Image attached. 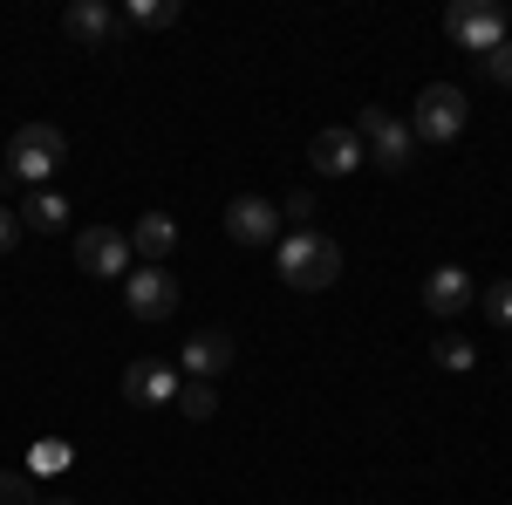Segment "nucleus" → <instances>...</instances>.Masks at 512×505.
Here are the masks:
<instances>
[{"label":"nucleus","mask_w":512,"mask_h":505,"mask_svg":"<svg viewBox=\"0 0 512 505\" xmlns=\"http://www.w3.org/2000/svg\"><path fill=\"white\" fill-rule=\"evenodd\" d=\"M424 308H431L437 321H458V314L472 308V273H465V267H437V273H424Z\"/></svg>","instance_id":"nucleus-13"},{"label":"nucleus","mask_w":512,"mask_h":505,"mask_svg":"<svg viewBox=\"0 0 512 505\" xmlns=\"http://www.w3.org/2000/svg\"><path fill=\"white\" fill-rule=\"evenodd\" d=\"M0 505H41L35 471H0Z\"/></svg>","instance_id":"nucleus-18"},{"label":"nucleus","mask_w":512,"mask_h":505,"mask_svg":"<svg viewBox=\"0 0 512 505\" xmlns=\"http://www.w3.org/2000/svg\"><path fill=\"white\" fill-rule=\"evenodd\" d=\"M308 164L328 171V178H349L355 164H362V137L342 130V123H328V130H315V144H308Z\"/></svg>","instance_id":"nucleus-12"},{"label":"nucleus","mask_w":512,"mask_h":505,"mask_svg":"<svg viewBox=\"0 0 512 505\" xmlns=\"http://www.w3.org/2000/svg\"><path fill=\"white\" fill-rule=\"evenodd\" d=\"M485 321H492V328H512V280H492V294H485Z\"/></svg>","instance_id":"nucleus-21"},{"label":"nucleus","mask_w":512,"mask_h":505,"mask_svg":"<svg viewBox=\"0 0 512 505\" xmlns=\"http://www.w3.org/2000/svg\"><path fill=\"white\" fill-rule=\"evenodd\" d=\"M14 239H21V212H7V205H0V253H7Z\"/></svg>","instance_id":"nucleus-23"},{"label":"nucleus","mask_w":512,"mask_h":505,"mask_svg":"<svg viewBox=\"0 0 512 505\" xmlns=\"http://www.w3.org/2000/svg\"><path fill=\"white\" fill-rule=\"evenodd\" d=\"M431 355H437V369H451V376H472V369H478V349H472V335H458V328H444Z\"/></svg>","instance_id":"nucleus-16"},{"label":"nucleus","mask_w":512,"mask_h":505,"mask_svg":"<svg viewBox=\"0 0 512 505\" xmlns=\"http://www.w3.org/2000/svg\"><path fill=\"white\" fill-rule=\"evenodd\" d=\"M178 389H185V376H178L171 362H158V355H144V362L123 369V396H130L137 410H164V403H178Z\"/></svg>","instance_id":"nucleus-8"},{"label":"nucleus","mask_w":512,"mask_h":505,"mask_svg":"<svg viewBox=\"0 0 512 505\" xmlns=\"http://www.w3.org/2000/svg\"><path fill=\"white\" fill-rule=\"evenodd\" d=\"M69 226V198L62 192H28L21 198V233H62Z\"/></svg>","instance_id":"nucleus-15"},{"label":"nucleus","mask_w":512,"mask_h":505,"mask_svg":"<svg viewBox=\"0 0 512 505\" xmlns=\"http://www.w3.org/2000/svg\"><path fill=\"white\" fill-rule=\"evenodd\" d=\"M123 28H130V21H123V14L110 7V0H76V7L62 14V35H69V41H82V48H117V41H123Z\"/></svg>","instance_id":"nucleus-9"},{"label":"nucleus","mask_w":512,"mask_h":505,"mask_svg":"<svg viewBox=\"0 0 512 505\" xmlns=\"http://www.w3.org/2000/svg\"><path fill=\"white\" fill-rule=\"evenodd\" d=\"M76 465V451H69V444H35V458H28V471H35V478H48V471H69Z\"/></svg>","instance_id":"nucleus-20"},{"label":"nucleus","mask_w":512,"mask_h":505,"mask_svg":"<svg viewBox=\"0 0 512 505\" xmlns=\"http://www.w3.org/2000/svg\"><path fill=\"white\" fill-rule=\"evenodd\" d=\"M226 369H233V335H226V328L185 335V383H219Z\"/></svg>","instance_id":"nucleus-11"},{"label":"nucleus","mask_w":512,"mask_h":505,"mask_svg":"<svg viewBox=\"0 0 512 505\" xmlns=\"http://www.w3.org/2000/svg\"><path fill=\"white\" fill-rule=\"evenodd\" d=\"M123 21H130V28H171V21H178V0H130Z\"/></svg>","instance_id":"nucleus-17"},{"label":"nucleus","mask_w":512,"mask_h":505,"mask_svg":"<svg viewBox=\"0 0 512 505\" xmlns=\"http://www.w3.org/2000/svg\"><path fill=\"white\" fill-rule=\"evenodd\" d=\"M178 410H185V417H212V410H219V389L212 383H185L178 389Z\"/></svg>","instance_id":"nucleus-19"},{"label":"nucleus","mask_w":512,"mask_h":505,"mask_svg":"<svg viewBox=\"0 0 512 505\" xmlns=\"http://www.w3.org/2000/svg\"><path fill=\"white\" fill-rule=\"evenodd\" d=\"M226 233H233L239 246H274V239H280V212H274V198L239 192L233 205H226Z\"/></svg>","instance_id":"nucleus-10"},{"label":"nucleus","mask_w":512,"mask_h":505,"mask_svg":"<svg viewBox=\"0 0 512 505\" xmlns=\"http://www.w3.org/2000/svg\"><path fill=\"white\" fill-rule=\"evenodd\" d=\"M123 308H130V321L164 328V321L178 314V280H171L164 267H130V280H123Z\"/></svg>","instance_id":"nucleus-7"},{"label":"nucleus","mask_w":512,"mask_h":505,"mask_svg":"<svg viewBox=\"0 0 512 505\" xmlns=\"http://www.w3.org/2000/svg\"><path fill=\"white\" fill-rule=\"evenodd\" d=\"M62 157H69V137L55 123H21L7 137V178L28 185V192H48V178L62 171Z\"/></svg>","instance_id":"nucleus-2"},{"label":"nucleus","mask_w":512,"mask_h":505,"mask_svg":"<svg viewBox=\"0 0 512 505\" xmlns=\"http://www.w3.org/2000/svg\"><path fill=\"white\" fill-rule=\"evenodd\" d=\"M472 117V103H465V89L458 82H431V89H417V110H410V137H424V144H451L458 130Z\"/></svg>","instance_id":"nucleus-3"},{"label":"nucleus","mask_w":512,"mask_h":505,"mask_svg":"<svg viewBox=\"0 0 512 505\" xmlns=\"http://www.w3.org/2000/svg\"><path fill=\"white\" fill-rule=\"evenodd\" d=\"M76 267L96 273V280H130V267H137L130 233H117V226H82L76 233Z\"/></svg>","instance_id":"nucleus-6"},{"label":"nucleus","mask_w":512,"mask_h":505,"mask_svg":"<svg viewBox=\"0 0 512 505\" xmlns=\"http://www.w3.org/2000/svg\"><path fill=\"white\" fill-rule=\"evenodd\" d=\"M171 246H178V219H171V212H144V219L130 226V253H137L144 267H164Z\"/></svg>","instance_id":"nucleus-14"},{"label":"nucleus","mask_w":512,"mask_h":505,"mask_svg":"<svg viewBox=\"0 0 512 505\" xmlns=\"http://www.w3.org/2000/svg\"><path fill=\"white\" fill-rule=\"evenodd\" d=\"M444 35L478 62V55H492V48L506 41V7H499V0H458V7L444 14Z\"/></svg>","instance_id":"nucleus-4"},{"label":"nucleus","mask_w":512,"mask_h":505,"mask_svg":"<svg viewBox=\"0 0 512 505\" xmlns=\"http://www.w3.org/2000/svg\"><path fill=\"white\" fill-rule=\"evenodd\" d=\"M280 280L294 287V294H321V287H335L342 280V246L315 226H294V233H280Z\"/></svg>","instance_id":"nucleus-1"},{"label":"nucleus","mask_w":512,"mask_h":505,"mask_svg":"<svg viewBox=\"0 0 512 505\" xmlns=\"http://www.w3.org/2000/svg\"><path fill=\"white\" fill-rule=\"evenodd\" d=\"M478 69H485V76L499 82V89H512V35L499 41V48H492V55H478Z\"/></svg>","instance_id":"nucleus-22"},{"label":"nucleus","mask_w":512,"mask_h":505,"mask_svg":"<svg viewBox=\"0 0 512 505\" xmlns=\"http://www.w3.org/2000/svg\"><path fill=\"white\" fill-rule=\"evenodd\" d=\"M55 505H69V499H55Z\"/></svg>","instance_id":"nucleus-24"},{"label":"nucleus","mask_w":512,"mask_h":505,"mask_svg":"<svg viewBox=\"0 0 512 505\" xmlns=\"http://www.w3.org/2000/svg\"><path fill=\"white\" fill-rule=\"evenodd\" d=\"M355 137H362V151L376 157L383 171H410V157H417V137H410V123L390 117V110H362V117H355Z\"/></svg>","instance_id":"nucleus-5"}]
</instances>
